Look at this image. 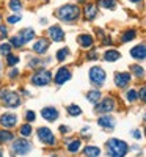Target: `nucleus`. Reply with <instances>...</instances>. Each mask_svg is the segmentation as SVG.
<instances>
[{"instance_id": "obj_1", "label": "nucleus", "mask_w": 146, "mask_h": 157, "mask_svg": "<svg viewBox=\"0 0 146 157\" xmlns=\"http://www.w3.org/2000/svg\"><path fill=\"white\" fill-rule=\"evenodd\" d=\"M55 16L58 21H61L64 24H74L80 19L82 10L77 3H64L55 11Z\"/></svg>"}, {"instance_id": "obj_2", "label": "nucleus", "mask_w": 146, "mask_h": 157, "mask_svg": "<svg viewBox=\"0 0 146 157\" xmlns=\"http://www.w3.org/2000/svg\"><path fill=\"white\" fill-rule=\"evenodd\" d=\"M52 78H54V75H52V72L47 68H38V69H33V72L30 75V83L33 86L43 88V86L50 85Z\"/></svg>"}, {"instance_id": "obj_3", "label": "nucleus", "mask_w": 146, "mask_h": 157, "mask_svg": "<svg viewBox=\"0 0 146 157\" xmlns=\"http://www.w3.org/2000/svg\"><path fill=\"white\" fill-rule=\"evenodd\" d=\"M0 102L3 104V107L6 109H16L21 105V96L16 91H11L8 88L0 90Z\"/></svg>"}, {"instance_id": "obj_4", "label": "nucleus", "mask_w": 146, "mask_h": 157, "mask_svg": "<svg viewBox=\"0 0 146 157\" xmlns=\"http://www.w3.org/2000/svg\"><path fill=\"white\" fill-rule=\"evenodd\" d=\"M129 151L127 143L118 138H110L107 141V152L110 157H124Z\"/></svg>"}, {"instance_id": "obj_5", "label": "nucleus", "mask_w": 146, "mask_h": 157, "mask_svg": "<svg viewBox=\"0 0 146 157\" xmlns=\"http://www.w3.org/2000/svg\"><path fill=\"white\" fill-rule=\"evenodd\" d=\"M88 77H90V82L94 85L96 88H101V86L105 83V80H107V74H105V71H104L101 66H93V68H90Z\"/></svg>"}, {"instance_id": "obj_6", "label": "nucleus", "mask_w": 146, "mask_h": 157, "mask_svg": "<svg viewBox=\"0 0 146 157\" xmlns=\"http://www.w3.org/2000/svg\"><path fill=\"white\" fill-rule=\"evenodd\" d=\"M50 47V39L49 38H36L33 39V44H32V50L35 55H46L49 52Z\"/></svg>"}, {"instance_id": "obj_7", "label": "nucleus", "mask_w": 146, "mask_h": 157, "mask_svg": "<svg viewBox=\"0 0 146 157\" xmlns=\"http://www.w3.org/2000/svg\"><path fill=\"white\" fill-rule=\"evenodd\" d=\"M11 149H13V154H19V155H25L32 151V143L27 141L24 137L22 138H17L13 141L11 145Z\"/></svg>"}, {"instance_id": "obj_8", "label": "nucleus", "mask_w": 146, "mask_h": 157, "mask_svg": "<svg viewBox=\"0 0 146 157\" xmlns=\"http://www.w3.org/2000/svg\"><path fill=\"white\" fill-rule=\"evenodd\" d=\"M116 107V102L113 98L107 96V98H102L98 104H96V107H94V112L96 113H110L113 112Z\"/></svg>"}, {"instance_id": "obj_9", "label": "nucleus", "mask_w": 146, "mask_h": 157, "mask_svg": "<svg viewBox=\"0 0 146 157\" xmlns=\"http://www.w3.org/2000/svg\"><path fill=\"white\" fill-rule=\"evenodd\" d=\"M71 77H72V72H71V69H69V68H66V66H60V68L55 71L54 78H52V80L55 82V85L61 86V85H64L68 80H71Z\"/></svg>"}, {"instance_id": "obj_10", "label": "nucleus", "mask_w": 146, "mask_h": 157, "mask_svg": "<svg viewBox=\"0 0 146 157\" xmlns=\"http://www.w3.org/2000/svg\"><path fill=\"white\" fill-rule=\"evenodd\" d=\"M36 135H38V140L41 143H44V145H47V146L55 145V137H54V134H52V130L49 127H38Z\"/></svg>"}, {"instance_id": "obj_11", "label": "nucleus", "mask_w": 146, "mask_h": 157, "mask_svg": "<svg viewBox=\"0 0 146 157\" xmlns=\"http://www.w3.org/2000/svg\"><path fill=\"white\" fill-rule=\"evenodd\" d=\"M47 36H49L50 41H54V43H61V41H64V38H66L61 25H58V24L50 25V27L47 29Z\"/></svg>"}, {"instance_id": "obj_12", "label": "nucleus", "mask_w": 146, "mask_h": 157, "mask_svg": "<svg viewBox=\"0 0 146 157\" xmlns=\"http://www.w3.org/2000/svg\"><path fill=\"white\" fill-rule=\"evenodd\" d=\"M50 63H52V58L50 57H46V58H41L39 55H36V57H32V58H29V68L30 69H38V68H47V66H50Z\"/></svg>"}, {"instance_id": "obj_13", "label": "nucleus", "mask_w": 146, "mask_h": 157, "mask_svg": "<svg viewBox=\"0 0 146 157\" xmlns=\"http://www.w3.org/2000/svg\"><path fill=\"white\" fill-rule=\"evenodd\" d=\"M17 124V116L14 113H3L0 116V126L3 129H13Z\"/></svg>"}, {"instance_id": "obj_14", "label": "nucleus", "mask_w": 146, "mask_h": 157, "mask_svg": "<svg viewBox=\"0 0 146 157\" xmlns=\"http://www.w3.org/2000/svg\"><path fill=\"white\" fill-rule=\"evenodd\" d=\"M130 78H132V75H130V72H115V85L118 86V88H126L129 83H130Z\"/></svg>"}, {"instance_id": "obj_15", "label": "nucleus", "mask_w": 146, "mask_h": 157, "mask_svg": "<svg viewBox=\"0 0 146 157\" xmlns=\"http://www.w3.org/2000/svg\"><path fill=\"white\" fill-rule=\"evenodd\" d=\"M82 11H83L85 21H94L98 16V3H85Z\"/></svg>"}, {"instance_id": "obj_16", "label": "nucleus", "mask_w": 146, "mask_h": 157, "mask_svg": "<svg viewBox=\"0 0 146 157\" xmlns=\"http://www.w3.org/2000/svg\"><path fill=\"white\" fill-rule=\"evenodd\" d=\"M77 43L82 49H91L93 44H94V38H93L90 33H80L77 36Z\"/></svg>"}, {"instance_id": "obj_17", "label": "nucleus", "mask_w": 146, "mask_h": 157, "mask_svg": "<svg viewBox=\"0 0 146 157\" xmlns=\"http://www.w3.org/2000/svg\"><path fill=\"white\" fill-rule=\"evenodd\" d=\"M130 57L134 60H138V61L146 60V46L144 44H138L135 47H132L130 49Z\"/></svg>"}, {"instance_id": "obj_18", "label": "nucleus", "mask_w": 146, "mask_h": 157, "mask_svg": "<svg viewBox=\"0 0 146 157\" xmlns=\"http://www.w3.org/2000/svg\"><path fill=\"white\" fill-rule=\"evenodd\" d=\"M58 110L55 109V107H44L43 110H41V116L44 118L46 121H49V123H52V121H55V120H58Z\"/></svg>"}, {"instance_id": "obj_19", "label": "nucleus", "mask_w": 146, "mask_h": 157, "mask_svg": "<svg viewBox=\"0 0 146 157\" xmlns=\"http://www.w3.org/2000/svg\"><path fill=\"white\" fill-rule=\"evenodd\" d=\"M19 36H21V39L25 43V44H29L30 41H33L35 39V36H36V33H35V30L32 29V27H25V29H22V30H19V33H17Z\"/></svg>"}, {"instance_id": "obj_20", "label": "nucleus", "mask_w": 146, "mask_h": 157, "mask_svg": "<svg viewBox=\"0 0 146 157\" xmlns=\"http://www.w3.org/2000/svg\"><path fill=\"white\" fill-rule=\"evenodd\" d=\"M98 123L104 129H113L115 127V118L110 116V115H104V116H101L98 120Z\"/></svg>"}, {"instance_id": "obj_21", "label": "nucleus", "mask_w": 146, "mask_h": 157, "mask_svg": "<svg viewBox=\"0 0 146 157\" xmlns=\"http://www.w3.org/2000/svg\"><path fill=\"white\" fill-rule=\"evenodd\" d=\"M119 58H121V54H119L116 49H109V50L104 52V60L109 61V63H115V61H118Z\"/></svg>"}, {"instance_id": "obj_22", "label": "nucleus", "mask_w": 146, "mask_h": 157, "mask_svg": "<svg viewBox=\"0 0 146 157\" xmlns=\"http://www.w3.org/2000/svg\"><path fill=\"white\" fill-rule=\"evenodd\" d=\"M8 10L11 13L19 14V13L24 10V2H22V0H10V2H8Z\"/></svg>"}, {"instance_id": "obj_23", "label": "nucleus", "mask_w": 146, "mask_h": 157, "mask_svg": "<svg viewBox=\"0 0 146 157\" xmlns=\"http://www.w3.org/2000/svg\"><path fill=\"white\" fill-rule=\"evenodd\" d=\"M69 55H71L69 47H61V49H58V50H57V54H55V60H57V61H60V63H63V61L68 60V57H69Z\"/></svg>"}, {"instance_id": "obj_24", "label": "nucleus", "mask_w": 146, "mask_h": 157, "mask_svg": "<svg viewBox=\"0 0 146 157\" xmlns=\"http://www.w3.org/2000/svg\"><path fill=\"white\" fill-rule=\"evenodd\" d=\"M86 99L91 104H98L102 99V94H101L99 90H91V91H88V93H86Z\"/></svg>"}, {"instance_id": "obj_25", "label": "nucleus", "mask_w": 146, "mask_h": 157, "mask_svg": "<svg viewBox=\"0 0 146 157\" xmlns=\"http://www.w3.org/2000/svg\"><path fill=\"white\" fill-rule=\"evenodd\" d=\"M137 38V32L134 30V29H129V30H124L123 32V35H121V43H129V41H132V39H135Z\"/></svg>"}, {"instance_id": "obj_26", "label": "nucleus", "mask_w": 146, "mask_h": 157, "mask_svg": "<svg viewBox=\"0 0 146 157\" xmlns=\"http://www.w3.org/2000/svg\"><path fill=\"white\" fill-rule=\"evenodd\" d=\"M13 138H14V135H13L11 130L8 129H0V143H8V141H13Z\"/></svg>"}, {"instance_id": "obj_27", "label": "nucleus", "mask_w": 146, "mask_h": 157, "mask_svg": "<svg viewBox=\"0 0 146 157\" xmlns=\"http://www.w3.org/2000/svg\"><path fill=\"white\" fill-rule=\"evenodd\" d=\"M8 43L13 46V49H22V47L25 46V43L21 39L19 35H13V36L10 38V41H8Z\"/></svg>"}, {"instance_id": "obj_28", "label": "nucleus", "mask_w": 146, "mask_h": 157, "mask_svg": "<svg viewBox=\"0 0 146 157\" xmlns=\"http://www.w3.org/2000/svg\"><path fill=\"white\" fill-rule=\"evenodd\" d=\"M118 5V0H99L98 6H102L105 10H115Z\"/></svg>"}, {"instance_id": "obj_29", "label": "nucleus", "mask_w": 146, "mask_h": 157, "mask_svg": "<svg viewBox=\"0 0 146 157\" xmlns=\"http://www.w3.org/2000/svg\"><path fill=\"white\" fill-rule=\"evenodd\" d=\"M80 146H82L80 140H79V138H75V140H71V141L68 143V146H66V148H68V151H69L71 154H75L79 149H80Z\"/></svg>"}, {"instance_id": "obj_30", "label": "nucleus", "mask_w": 146, "mask_h": 157, "mask_svg": "<svg viewBox=\"0 0 146 157\" xmlns=\"http://www.w3.org/2000/svg\"><path fill=\"white\" fill-rule=\"evenodd\" d=\"M83 154H85L86 157H99L101 149H99L98 146H86V148L83 149Z\"/></svg>"}, {"instance_id": "obj_31", "label": "nucleus", "mask_w": 146, "mask_h": 157, "mask_svg": "<svg viewBox=\"0 0 146 157\" xmlns=\"http://www.w3.org/2000/svg\"><path fill=\"white\" fill-rule=\"evenodd\" d=\"M5 58H6V64H8L10 68H13V66H16V64H17V63L21 61L19 55H16V54H13V52H11L10 55H6Z\"/></svg>"}, {"instance_id": "obj_32", "label": "nucleus", "mask_w": 146, "mask_h": 157, "mask_svg": "<svg viewBox=\"0 0 146 157\" xmlns=\"http://www.w3.org/2000/svg\"><path fill=\"white\" fill-rule=\"evenodd\" d=\"M32 126L29 124V123H25L24 126H21V129H19V134L24 137V138H27V137H30L32 135Z\"/></svg>"}, {"instance_id": "obj_33", "label": "nucleus", "mask_w": 146, "mask_h": 157, "mask_svg": "<svg viewBox=\"0 0 146 157\" xmlns=\"http://www.w3.org/2000/svg\"><path fill=\"white\" fill-rule=\"evenodd\" d=\"M11 52H13V46L10 43H2V44H0V55L6 57V55L11 54Z\"/></svg>"}, {"instance_id": "obj_34", "label": "nucleus", "mask_w": 146, "mask_h": 157, "mask_svg": "<svg viewBox=\"0 0 146 157\" xmlns=\"http://www.w3.org/2000/svg\"><path fill=\"white\" fill-rule=\"evenodd\" d=\"M130 71L134 72V75H135V77H138V78L144 77V69L140 66V64H132V66H130Z\"/></svg>"}, {"instance_id": "obj_35", "label": "nucleus", "mask_w": 146, "mask_h": 157, "mask_svg": "<svg viewBox=\"0 0 146 157\" xmlns=\"http://www.w3.org/2000/svg\"><path fill=\"white\" fill-rule=\"evenodd\" d=\"M68 113L71 116H80L82 115V109L79 105H75V104H71V105L68 107Z\"/></svg>"}, {"instance_id": "obj_36", "label": "nucleus", "mask_w": 146, "mask_h": 157, "mask_svg": "<svg viewBox=\"0 0 146 157\" xmlns=\"http://www.w3.org/2000/svg\"><path fill=\"white\" fill-rule=\"evenodd\" d=\"M21 19H22V16H21V13L19 14H10L8 17H6V22H8V25H16L17 22H21Z\"/></svg>"}, {"instance_id": "obj_37", "label": "nucleus", "mask_w": 146, "mask_h": 157, "mask_svg": "<svg viewBox=\"0 0 146 157\" xmlns=\"http://www.w3.org/2000/svg\"><path fill=\"white\" fill-rule=\"evenodd\" d=\"M126 99H127V102H135L138 99V91L137 90H129L126 93Z\"/></svg>"}, {"instance_id": "obj_38", "label": "nucleus", "mask_w": 146, "mask_h": 157, "mask_svg": "<svg viewBox=\"0 0 146 157\" xmlns=\"http://www.w3.org/2000/svg\"><path fill=\"white\" fill-rule=\"evenodd\" d=\"M19 75H21V71H19L17 68H14V66L8 71V78H10V80H16Z\"/></svg>"}, {"instance_id": "obj_39", "label": "nucleus", "mask_w": 146, "mask_h": 157, "mask_svg": "<svg viewBox=\"0 0 146 157\" xmlns=\"http://www.w3.org/2000/svg\"><path fill=\"white\" fill-rule=\"evenodd\" d=\"M85 58L86 60H90V61H94V60H98V52L94 50V49H88V52H86V55H85Z\"/></svg>"}, {"instance_id": "obj_40", "label": "nucleus", "mask_w": 146, "mask_h": 157, "mask_svg": "<svg viewBox=\"0 0 146 157\" xmlns=\"http://www.w3.org/2000/svg\"><path fill=\"white\" fill-rule=\"evenodd\" d=\"M8 27L5 24H0V39H6L8 38Z\"/></svg>"}, {"instance_id": "obj_41", "label": "nucleus", "mask_w": 146, "mask_h": 157, "mask_svg": "<svg viewBox=\"0 0 146 157\" xmlns=\"http://www.w3.org/2000/svg\"><path fill=\"white\" fill-rule=\"evenodd\" d=\"M35 118H36V113L33 110H29L27 113H25V120H27V123H33Z\"/></svg>"}, {"instance_id": "obj_42", "label": "nucleus", "mask_w": 146, "mask_h": 157, "mask_svg": "<svg viewBox=\"0 0 146 157\" xmlns=\"http://www.w3.org/2000/svg\"><path fill=\"white\" fill-rule=\"evenodd\" d=\"M138 99H141L143 102H146V86H143V88L138 91Z\"/></svg>"}, {"instance_id": "obj_43", "label": "nucleus", "mask_w": 146, "mask_h": 157, "mask_svg": "<svg viewBox=\"0 0 146 157\" xmlns=\"http://www.w3.org/2000/svg\"><path fill=\"white\" fill-rule=\"evenodd\" d=\"M132 137H134V138H137V140H138V138L141 137V135H140V130H132Z\"/></svg>"}, {"instance_id": "obj_44", "label": "nucleus", "mask_w": 146, "mask_h": 157, "mask_svg": "<svg viewBox=\"0 0 146 157\" xmlns=\"http://www.w3.org/2000/svg\"><path fill=\"white\" fill-rule=\"evenodd\" d=\"M68 127H66V126H60V132H63V134H66V132H68Z\"/></svg>"}, {"instance_id": "obj_45", "label": "nucleus", "mask_w": 146, "mask_h": 157, "mask_svg": "<svg viewBox=\"0 0 146 157\" xmlns=\"http://www.w3.org/2000/svg\"><path fill=\"white\" fill-rule=\"evenodd\" d=\"M39 24H41V25H46V24H47V19H46V17H41V22H39Z\"/></svg>"}, {"instance_id": "obj_46", "label": "nucleus", "mask_w": 146, "mask_h": 157, "mask_svg": "<svg viewBox=\"0 0 146 157\" xmlns=\"http://www.w3.org/2000/svg\"><path fill=\"white\" fill-rule=\"evenodd\" d=\"M129 2H132V3H140L141 0H129Z\"/></svg>"}, {"instance_id": "obj_47", "label": "nucleus", "mask_w": 146, "mask_h": 157, "mask_svg": "<svg viewBox=\"0 0 146 157\" xmlns=\"http://www.w3.org/2000/svg\"><path fill=\"white\" fill-rule=\"evenodd\" d=\"M0 157H3V149L0 148Z\"/></svg>"}, {"instance_id": "obj_48", "label": "nucleus", "mask_w": 146, "mask_h": 157, "mask_svg": "<svg viewBox=\"0 0 146 157\" xmlns=\"http://www.w3.org/2000/svg\"><path fill=\"white\" fill-rule=\"evenodd\" d=\"M0 74H2V60H0Z\"/></svg>"}, {"instance_id": "obj_49", "label": "nucleus", "mask_w": 146, "mask_h": 157, "mask_svg": "<svg viewBox=\"0 0 146 157\" xmlns=\"http://www.w3.org/2000/svg\"><path fill=\"white\" fill-rule=\"evenodd\" d=\"M0 22H2V13H0Z\"/></svg>"}, {"instance_id": "obj_50", "label": "nucleus", "mask_w": 146, "mask_h": 157, "mask_svg": "<svg viewBox=\"0 0 146 157\" xmlns=\"http://www.w3.org/2000/svg\"><path fill=\"white\" fill-rule=\"evenodd\" d=\"M79 2H80V3H83V2H85V0H79Z\"/></svg>"}, {"instance_id": "obj_51", "label": "nucleus", "mask_w": 146, "mask_h": 157, "mask_svg": "<svg viewBox=\"0 0 146 157\" xmlns=\"http://www.w3.org/2000/svg\"><path fill=\"white\" fill-rule=\"evenodd\" d=\"M144 123H146V115H144Z\"/></svg>"}, {"instance_id": "obj_52", "label": "nucleus", "mask_w": 146, "mask_h": 157, "mask_svg": "<svg viewBox=\"0 0 146 157\" xmlns=\"http://www.w3.org/2000/svg\"><path fill=\"white\" fill-rule=\"evenodd\" d=\"M44 2H50V0H44Z\"/></svg>"}, {"instance_id": "obj_53", "label": "nucleus", "mask_w": 146, "mask_h": 157, "mask_svg": "<svg viewBox=\"0 0 146 157\" xmlns=\"http://www.w3.org/2000/svg\"><path fill=\"white\" fill-rule=\"evenodd\" d=\"M52 157H55V155H52Z\"/></svg>"}, {"instance_id": "obj_54", "label": "nucleus", "mask_w": 146, "mask_h": 157, "mask_svg": "<svg viewBox=\"0 0 146 157\" xmlns=\"http://www.w3.org/2000/svg\"><path fill=\"white\" fill-rule=\"evenodd\" d=\"M144 134H146V130H144Z\"/></svg>"}]
</instances>
